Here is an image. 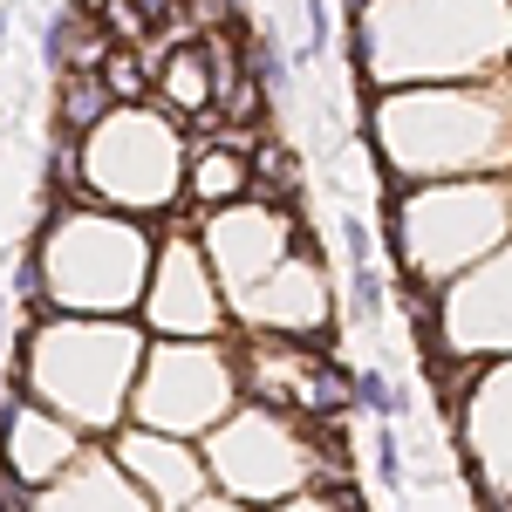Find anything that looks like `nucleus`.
<instances>
[{"label": "nucleus", "instance_id": "obj_15", "mask_svg": "<svg viewBox=\"0 0 512 512\" xmlns=\"http://www.w3.org/2000/svg\"><path fill=\"white\" fill-rule=\"evenodd\" d=\"M55 103H62V117H55L62 137H89L96 123L117 110V96H110L103 69H62V76H55Z\"/></svg>", "mask_w": 512, "mask_h": 512}, {"label": "nucleus", "instance_id": "obj_8", "mask_svg": "<svg viewBox=\"0 0 512 512\" xmlns=\"http://www.w3.org/2000/svg\"><path fill=\"white\" fill-rule=\"evenodd\" d=\"M0 512H158V506L117 465V451L110 458L82 451L76 465L55 478V485H41V492H28V485H14V478L0 472Z\"/></svg>", "mask_w": 512, "mask_h": 512}, {"label": "nucleus", "instance_id": "obj_3", "mask_svg": "<svg viewBox=\"0 0 512 512\" xmlns=\"http://www.w3.org/2000/svg\"><path fill=\"white\" fill-rule=\"evenodd\" d=\"M506 226H512V192L492 178L403 185L396 192V253L417 280H437L478 253H492V246H506Z\"/></svg>", "mask_w": 512, "mask_h": 512}, {"label": "nucleus", "instance_id": "obj_1", "mask_svg": "<svg viewBox=\"0 0 512 512\" xmlns=\"http://www.w3.org/2000/svg\"><path fill=\"white\" fill-rule=\"evenodd\" d=\"M137 328H110V321H41L21 355V390L28 403L55 410L76 431H110L130 396V369H137Z\"/></svg>", "mask_w": 512, "mask_h": 512}, {"label": "nucleus", "instance_id": "obj_20", "mask_svg": "<svg viewBox=\"0 0 512 512\" xmlns=\"http://www.w3.org/2000/svg\"><path fill=\"white\" fill-rule=\"evenodd\" d=\"M349 315L362 321V328H376V321H383V267H355V280H349Z\"/></svg>", "mask_w": 512, "mask_h": 512}, {"label": "nucleus", "instance_id": "obj_4", "mask_svg": "<svg viewBox=\"0 0 512 512\" xmlns=\"http://www.w3.org/2000/svg\"><path fill=\"white\" fill-rule=\"evenodd\" d=\"M178 178H185V137L144 103H117L82 137V185L96 198H110V205H123V212L171 205Z\"/></svg>", "mask_w": 512, "mask_h": 512}, {"label": "nucleus", "instance_id": "obj_19", "mask_svg": "<svg viewBox=\"0 0 512 512\" xmlns=\"http://www.w3.org/2000/svg\"><path fill=\"white\" fill-rule=\"evenodd\" d=\"M103 82H110V96H117V103H137V89H144V62H137V48H130V41H117V48H110Z\"/></svg>", "mask_w": 512, "mask_h": 512}, {"label": "nucleus", "instance_id": "obj_2", "mask_svg": "<svg viewBox=\"0 0 512 512\" xmlns=\"http://www.w3.org/2000/svg\"><path fill=\"white\" fill-rule=\"evenodd\" d=\"M35 260L41 294L69 315H123L144 294V233L117 212H62Z\"/></svg>", "mask_w": 512, "mask_h": 512}, {"label": "nucleus", "instance_id": "obj_17", "mask_svg": "<svg viewBox=\"0 0 512 512\" xmlns=\"http://www.w3.org/2000/svg\"><path fill=\"white\" fill-rule=\"evenodd\" d=\"M205 41H178L171 48V62H164V96H171V110H205V103H219V89L205 82Z\"/></svg>", "mask_w": 512, "mask_h": 512}, {"label": "nucleus", "instance_id": "obj_16", "mask_svg": "<svg viewBox=\"0 0 512 512\" xmlns=\"http://www.w3.org/2000/svg\"><path fill=\"white\" fill-rule=\"evenodd\" d=\"M205 205H239V198L253 192V164L239 158V151H219V144H198V164L192 178H185Z\"/></svg>", "mask_w": 512, "mask_h": 512}, {"label": "nucleus", "instance_id": "obj_12", "mask_svg": "<svg viewBox=\"0 0 512 512\" xmlns=\"http://www.w3.org/2000/svg\"><path fill=\"white\" fill-rule=\"evenodd\" d=\"M151 321H158L164 335H205V328H219V280L205 274V253L198 246H171L158 260V294L144 301Z\"/></svg>", "mask_w": 512, "mask_h": 512}, {"label": "nucleus", "instance_id": "obj_11", "mask_svg": "<svg viewBox=\"0 0 512 512\" xmlns=\"http://www.w3.org/2000/svg\"><path fill=\"white\" fill-rule=\"evenodd\" d=\"M465 451H472V472L492 499H512V362L492 369L478 390H465Z\"/></svg>", "mask_w": 512, "mask_h": 512}, {"label": "nucleus", "instance_id": "obj_14", "mask_svg": "<svg viewBox=\"0 0 512 512\" xmlns=\"http://www.w3.org/2000/svg\"><path fill=\"white\" fill-rule=\"evenodd\" d=\"M321 294H328V287H321V267H315V253L301 246L280 274H267L239 301V315L260 321V328H280V335H301V328H321V321H328V301H321Z\"/></svg>", "mask_w": 512, "mask_h": 512}, {"label": "nucleus", "instance_id": "obj_5", "mask_svg": "<svg viewBox=\"0 0 512 512\" xmlns=\"http://www.w3.org/2000/svg\"><path fill=\"white\" fill-rule=\"evenodd\" d=\"M239 396V362L219 342H164L144 362V390H137V417L144 431H205L233 410Z\"/></svg>", "mask_w": 512, "mask_h": 512}, {"label": "nucleus", "instance_id": "obj_9", "mask_svg": "<svg viewBox=\"0 0 512 512\" xmlns=\"http://www.w3.org/2000/svg\"><path fill=\"white\" fill-rule=\"evenodd\" d=\"M444 335L458 355H499L512 349V246L499 260H485L451 301H444Z\"/></svg>", "mask_w": 512, "mask_h": 512}, {"label": "nucleus", "instance_id": "obj_6", "mask_svg": "<svg viewBox=\"0 0 512 512\" xmlns=\"http://www.w3.org/2000/svg\"><path fill=\"white\" fill-rule=\"evenodd\" d=\"M212 472H219V485L233 492L239 506H267V499L294 492L301 478L315 472V444L294 431L274 403H253V410H239L233 424H219Z\"/></svg>", "mask_w": 512, "mask_h": 512}, {"label": "nucleus", "instance_id": "obj_24", "mask_svg": "<svg viewBox=\"0 0 512 512\" xmlns=\"http://www.w3.org/2000/svg\"><path fill=\"white\" fill-rule=\"evenodd\" d=\"M287 512H328V506H287Z\"/></svg>", "mask_w": 512, "mask_h": 512}, {"label": "nucleus", "instance_id": "obj_21", "mask_svg": "<svg viewBox=\"0 0 512 512\" xmlns=\"http://www.w3.org/2000/svg\"><path fill=\"white\" fill-rule=\"evenodd\" d=\"M342 253H349V267H376V239L362 226V212H342Z\"/></svg>", "mask_w": 512, "mask_h": 512}, {"label": "nucleus", "instance_id": "obj_18", "mask_svg": "<svg viewBox=\"0 0 512 512\" xmlns=\"http://www.w3.org/2000/svg\"><path fill=\"white\" fill-rule=\"evenodd\" d=\"M355 403H362L369 417H383V424L410 410V403H403V390H396V383L383 376V369H355Z\"/></svg>", "mask_w": 512, "mask_h": 512}, {"label": "nucleus", "instance_id": "obj_13", "mask_svg": "<svg viewBox=\"0 0 512 512\" xmlns=\"http://www.w3.org/2000/svg\"><path fill=\"white\" fill-rule=\"evenodd\" d=\"M117 465L151 492V506H158V512H185V506H198V492H205V465H198L178 437L164 444V431L117 437Z\"/></svg>", "mask_w": 512, "mask_h": 512}, {"label": "nucleus", "instance_id": "obj_22", "mask_svg": "<svg viewBox=\"0 0 512 512\" xmlns=\"http://www.w3.org/2000/svg\"><path fill=\"white\" fill-rule=\"evenodd\" d=\"M376 478H383V485H403V444H396V431L390 424H383V431H376Z\"/></svg>", "mask_w": 512, "mask_h": 512}, {"label": "nucleus", "instance_id": "obj_23", "mask_svg": "<svg viewBox=\"0 0 512 512\" xmlns=\"http://www.w3.org/2000/svg\"><path fill=\"white\" fill-rule=\"evenodd\" d=\"M185 512H239V499H198V506H185Z\"/></svg>", "mask_w": 512, "mask_h": 512}, {"label": "nucleus", "instance_id": "obj_7", "mask_svg": "<svg viewBox=\"0 0 512 512\" xmlns=\"http://www.w3.org/2000/svg\"><path fill=\"white\" fill-rule=\"evenodd\" d=\"M205 246H212V267H219V287L233 294V301H246L253 287L267 274H280L294 253H301V239H294V226L280 219L274 205H219V219L205 226Z\"/></svg>", "mask_w": 512, "mask_h": 512}, {"label": "nucleus", "instance_id": "obj_10", "mask_svg": "<svg viewBox=\"0 0 512 512\" xmlns=\"http://www.w3.org/2000/svg\"><path fill=\"white\" fill-rule=\"evenodd\" d=\"M76 424H62L55 410H41V403H14L7 410V424H0V472L14 478V485H55V478L76 465Z\"/></svg>", "mask_w": 512, "mask_h": 512}]
</instances>
